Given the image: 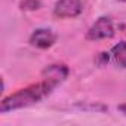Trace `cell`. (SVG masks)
<instances>
[{
  "instance_id": "6da1fadb",
  "label": "cell",
  "mask_w": 126,
  "mask_h": 126,
  "mask_svg": "<svg viewBox=\"0 0 126 126\" xmlns=\"http://www.w3.org/2000/svg\"><path fill=\"white\" fill-rule=\"evenodd\" d=\"M53 89L55 86L49 80L42 79V82L31 85L25 89H19L18 92L3 98L2 102H0V113H8V111H14L18 108H24L33 104H37L43 98H46Z\"/></svg>"
},
{
  "instance_id": "7a4b0ae2",
  "label": "cell",
  "mask_w": 126,
  "mask_h": 126,
  "mask_svg": "<svg viewBox=\"0 0 126 126\" xmlns=\"http://www.w3.org/2000/svg\"><path fill=\"white\" fill-rule=\"evenodd\" d=\"M83 0H58L53 6V15L59 19L76 18L83 12Z\"/></svg>"
},
{
  "instance_id": "3957f363",
  "label": "cell",
  "mask_w": 126,
  "mask_h": 126,
  "mask_svg": "<svg viewBox=\"0 0 126 126\" xmlns=\"http://www.w3.org/2000/svg\"><path fill=\"white\" fill-rule=\"evenodd\" d=\"M114 36V27L108 16H101L92 24V27L86 33L88 40H102V39H111Z\"/></svg>"
},
{
  "instance_id": "277c9868",
  "label": "cell",
  "mask_w": 126,
  "mask_h": 126,
  "mask_svg": "<svg viewBox=\"0 0 126 126\" xmlns=\"http://www.w3.org/2000/svg\"><path fill=\"white\" fill-rule=\"evenodd\" d=\"M56 42V34L49 28H37L30 36V45L39 49H47L53 46Z\"/></svg>"
},
{
  "instance_id": "5b68a950",
  "label": "cell",
  "mask_w": 126,
  "mask_h": 126,
  "mask_svg": "<svg viewBox=\"0 0 126 126\" xmlns=\"http://www.w3.org/2000/svg\"><path fill=\"white\" fill-rule=\"evenodd\" d=\"M43 79L49 80L55 88L58 85H61L68 76V67L64 65V64H52V65H47L43 73H42Z\"/></svg>"
},
{
  "instance_id": "8992f818",
  "label": "cell",
  "mask_w": 126,
  "mask_h": 126,
  "mask_svg": "<svg viewBox=\"0 0 126 126\" xmlns=\"http://www.w3.org/2000/svg\"><path fill=\"white\" fill-rule=\"evenodd\" d=\"M111 56L116 65L120 68H126V42H120L111 49Z\"/></svg>"
},
{
  "instance_id": "52a82bcc",
  "label": "cell",
  "mask_w": 126,
  "mask_h": 126,
  "mask_svg": "<svg viewBox=\"0 0 126 126\" xmlns=\"http://www.w3.org/2000/svg\"><path fill=\"white\" fill-rule=\"evenodd\" d=\"M42 3H40V0H21V3H19V8L22 11H37L40 9Z\"/></svg>"
},
{
  "instance_id": "ba28073f",
  "label": "cell",
  "mask_w": 126,
  "mask_h": 126,
  "mask_svg": "<svg viewBox=\"0 0 126 126\" xmlns=\"http://www.w3.org/2000/svg\"><path fill=\"white\" fill-rule=\"evenodd\" d=\"M108 61H110V53H107V52H101V53L96 55L95 64H96V65H104V64H107Z\"/></svg>"
},
{
  "instance_id": "9c48e42d",
  "label": "cell",
  "mask_w": 126,
  "mask_h": 126,
  "mask_svg": "<svg viewBox=\"0 0 126 126\" xmlns=\"http://www.w3.org/2000/svg\"><path fill=\"white\" fill-rule=\"evenodd\" d=\"M119 110H120V111H122V113L126 116V104H122V105H119Z\"/></svg>"
},
{
  "instance_id": "30bf717a",
  "label": "cell",
  "mask_w": 126,
  "mask_h": 126,
  "mask_svg": "<svg viewBox=\"0 0 126 126\" xmlns=\"http://www.w3.org/2000/svg\"><path fill=\"white\" fill-rule=\"evenodd\" d=\"M120 2H126V0H120Z\"/></svg>"
}]
</instances>
